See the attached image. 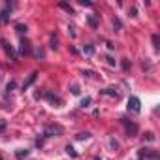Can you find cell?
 Wrapping results in <instances>:
<instances>
[{"instance_id":"1","label":"cell","mask_w":160,"mask_h":160,"mask_svg":"<svg viewBox=\"0 0 160 160\" xmlns=\"http://www.w3.org/2000/svg\"><path fill=\"white\" fill-rule=\"evenodd\" d=\"M62 132H64V128L60 126V124H47L45 128H43V136L45 138H58V136H62Z\"/></svg>"},{"instance_id":"2","label":"cell","mask_w":160,"mask_h":160,"mask_svg":"<svg viewBox=\"0 0 160 160\" xmlns=\"http://www.w3.org/2000/svg\"><path fill=\"white\" fill-rule=\"evenodd\" d=\"M138 158L139 160H147V158H158V152L156 151H152V149H139L138 151Z\"/></svg>"},{"instance_id":"3","label":"cell","mask_w":160,"mask_h":160,"mask_svg":"<svg viewBox=\"0 0 160 160\" xmlns=\"http://www.w3.org/2000/svg\"><path fill=\"white\" fill-rule=\"evenodd\" d=\"M128 109L134 111V113H139V109H141V102H139L138 96H130V100H128Z\"/></svg>"},{"instance_id":"4","label":"cell","mask_w":160,"mask_h":160,"mask_svg":"<svg viewBox=\"0 0 160 160\" xmlns=\"http://www.w3.org/2000/svg\"><path fill=\"white\" fill-rule=\"evenodd\" d=\"M0 43H2V47H4V51H6L8 55H12V57L15 58V53H13V47H12V45H10V43H8V42L4 40V38H2V40H0Z\"/></svg>"},{"instance_id":"5","label":"cell","mask_w":160,"mask_h":160,"mask_svg":"<svg viewBox=\"0 0 160 160\" xmlns=\"http://www.w3.org/2000/svg\"><path fill=\"white\" fill-rule=\"evenodd\" d=\"M122 124L126 126V130H128L132 136H134V134H138V126H136L134 122H128V121H124V119H122Z\"/></svg>"},{"instance_id":"6","label":"cell","mask_w":160,"mask_h":160,"mask_svg":"<svg viewBox=\"0 0 160 160\" xmlns=\"http://www.w3.org/2000/svg\"><path fill=\"white\" fill-rule=\"evenodd\" d=\"M45 98H47V100H49V102H53V104H60V98H58V96H57V94H53V92H51V91H49V92H47V94H45Z\"/></svg>"},{"instance_id":"7","label":"cell","mask_w":160,"mask_h":160,"mask_svg":"<svg viewBox=\"0 0 160 160\" xmlns=\"http://www.w3.org/2000/svg\"><path fill=\"white\" fill-rule=\"evenodd\" d=\"M87 21H89V25H91L92 28H98V19H96L94 15H89V17H87Z\"/></svg>"},{"instance_id":"8","label":"cell","mask_w":160,"mask_h":160,"mask_svg":"<svg viewBox=\"0 0 160 160\" xmlns=\"http://www.w3.org/2000/svg\"><path fill=\"white\" fill-rule=\"evenodd\" d=\"M21 53H23V55H28V53H30V43H28V42H23V43H21Z\"/></svg>"},{"instance_id":"9","label":"cell","mask_w":160,"mask_h":160,"mask_svg":"<svg viewBox=\"0 0 160 160\" xmlns=\"http://www.w3.org/2000/svg\"><path fill=\"white\" fill-rule=\"evenodd\" d=\"M15 156H17L19 160H23V158H27V156H28V151H27V149H19V151L15 152Z\"/></svg>"},{"instance_id":"10","label":"cell","mask_w":160,"mask_h":160,"mask_svg":"<svg viewBox=\"0 0 160 160\" xmlns=\"http://www.w3.org/2000/svg\"><path fill=\"white\" fill-rule=\"evenodd\" d=\"M102 94H106V96H111V98H119V94H117V92H113L111 89H104V91H102Z\"/></svg>"},{"instance_id":"11","label":"cell","mask_w":160,"mask_h":160,"mask_svg":"<svg viewBox=\"0 0 160 160\" xmlns=\"http://www.w3.org/2000/svg\"><path fill=\"white\" fill-rule=\"evenodd\" d=\"M83 51H85V53H87V55H92V53H94V47H92V45H91V43H87V45H85V47H83Z\"/></svg>"},{"instance_id":"12","label":"cell","mask_w":160,"mask_h":160,"mask_svg":"<svg viewBox=\"0 0 160 160\" xmlns=\"http://www.w3.org/2000/svg\"><path fill=\"white\" fill-rule=\"evenodd\" d=\"M66 152H68V154H70V156H73V158H75V156H77V152H75V151H73V147H72V145H66Z\"/></svg>"},{"instance_id":"13","label":"cell","mask_w":160,"mask_h":160,"mask_svg":"<svg viewBox=\"0 0 160 160\" xmlns=\"http://www.w3.org/2000/svg\"><path fill=\"white\" fill-rule=\"evenodd\" d=\"M36 75H38V73H32V75H30V79H28V81H27V83L23 85V89H28V85H30V83L34 81V79H36Z\"/></svg>"},{"instance_id":"14","label":"cell","mask_w":160,"mask_h":160,"mask_svg":"<svg viewBox=\"0 0 160 160\" xmlns=\"http://www.w3.org/2000/svg\"><path fill=\"white\" fill-rule=\"evenodd\" d=\"M113 28H117V30H121V28H122V25H121V21H119V19H115V21H113Z\"/></svg>"},{"instance_id":"15","label":"cell","mask_w":160,"mask_h":160,"mask_svg":"<svg viewBox=\"0 0 160 160\" xmlns=\"http://www.w3.org/2000/svg\"><path fill=\"white\" fill-rule=\"evenodd\" d=\"M152 43H154V49H158L160 45H158V34H154L152 36Z\"/></svg>"},{"instance_id":"16","label":"cell","mask_w":160,"mask_h":160,"mask_svg":"<svg viewBox=\"0 0 160 160\" xmlns=\"http://www.w3.org/2000/svg\"><path fill=\"white\" fill-rule=\"evenodd\" d=\"M60 8H62V10H66V12H70V13H73V10H72L68 4H60Z\"/></svg>"},{"instance_id":"17","label":"cell","mask_w":160,"mask_h":160,"mask_svg":"<svg viewBox=\"0 0 160 160\" xmlns=\"http://www.w3.org/2000/svg\"><path fill=\"white\" fill-rule=\"evenodd\" d=\"M89 104H91V98H83V100H81V106H83V108H87Z\"/></svg>"},{"instance_id":"18","label":"cell","mask_w":160,"mask_h":160,"mask_svg":"<svg viewBox=\"0 0 160 160\" xmlns=\"http://www.w3.org/2000/svg\"><path fill=\"white\" fill-rule=\"evenodd\" d=\"M145 138H147V141H152V139H154V136H152V132H147V134H145Z\"/></svg>"},{"instance_id":"19","label":"cell","mask_w":160,"mask_h":160,"mask_svg":"<svg viewBox=\"0 0 160 160\" xmlns=\"http://www.w3.org/2000/svg\"><path fill=\"white\" fill-rule=\"evenodd\" d=\"M87 138H91L87 132H85V134H79V136H77V139H87Z\"/></svg>"},{"instance_id":"20","label":"cell","mask_w":160,"mask_h":160,"mask_svg":"<svg viewBox=\"0 0 160 160\" xmlns=\"http://www.w3.org/2000/svg\"><path fill=\"white\" fill-rule=\"evenodd\" d=\"M51 47H53V49H57V38H55V36L51 38Z\"/></svg>"},{"instance_id":"21","label":"cell","mask_w":160,"mask_h":160,"mask_svg":"<svg viewBox=\"0 0 160 160\" xmlns=\"http://www.w3.org/2000/svg\"><path fill=\"white\" fill-rule=\"evenodd\" d=\"M72 92H73V94H79V87H77V85H72Z\"/></svg>"},{"instance_id":"22","label":"cell","mask_w":160,"mask_h":160,"mask_svg":"<svg viewBox=\"0 0 160 160\" xmlns=\"http://www.w3.org/2000/svg\"><path fill=\"white\" fill-rule=\"evenodd\" d=\"M17 30H19V32H27V27H23V25H17Z\"/></svg>"},{"instance_id":"23","label":"cell","mask_w":160,"mask_h":160,"mask_svg":"<svg viewBox=\"0 0 160 160\" xmlns=\"http://www.w3.org/2000/svg\"><path fill=\"white\" fill-rule=\"evenodd\" d=\"M8 91H12V89H15V81H12V83H8V87H6Z\"/></svg>"},{"instance_id":"24","label":"cell","mask_w":160,"mask_h":160,"mask_svg":"<svg viewBox=\"0 0 160 160\" xmlns=\"http://www.w3.org/2000/svg\"><path fill=\"white\" fill-rule=\"evenodd\" d=\"M6 128V121H0V132H2Z\"/></svg>"}]
</instances>
